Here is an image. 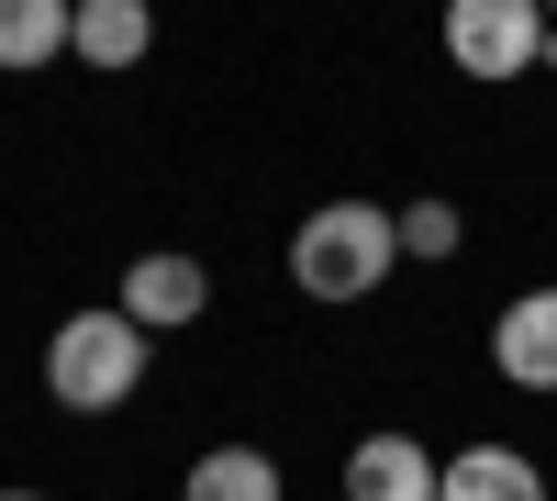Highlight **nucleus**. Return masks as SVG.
Instances as JSON below:
<instances>
[{
    "mask_svg": "<svg viewBox=\"0 0 557 501\" xmlns=\"http://www.w3.org/2000/svg\"><path fill=\"white\" fill-rule=\"evenodd\" d=\"M401 267V212L391 201H312L301 235H290V290L301 301H368Z\"/></svg>",
    "mask_w": 557,
    "mask_h": 501,
    "instance_id": "1",
    "label": "nucleus"
},
{
    "mask_svg": "<svg viewBox=\"0 0 557 501\" xmlns=\"http://www.w3.org/2000/svg\"><path fill=\"white\" fill-rule=\"evenodd\" d=\"M157 368V335L134 324L123 301H89L67 312L57 335H45V390H57V413H123L134 390Z\"/></svg>",
    "mask_w": 557,
    "mask_h": 501,
    "instance_id": "2",
    "label": "nucleus"
},
{
    "mask_svg": "<svg viewBox=\"0 0 557 501\" xmlns=\"http://www.w3.org/2000/svg\"><path fill=\"white\" fill-rule=\"evenodd\" d=\"M446 57H457V78H535L546 67V12L535 0H446Z\"/></svg>",
    "mask_w": 557,
    "mask_h": 501,
    "instance_id": "3",
    "label": "nucleus"
},
{
    "mask_svg": "<svg viewBox=\"0 0 557 501\" xmlns=\"http://www.w3.org/2000/svg\"><path fill=\"white\" fill-rule=\"evenodd\" d=\"M112 301H123L146 335H178V324H201V312H212V267H201V256H178V246H146V256L123 267V290H112Z\"/></svg>",
    "mask_w": 557,
    "mask_h": 501,
    "instance_id": "4",
    "label": "nucleus"
},
{
    "mask_svg": "<svg viewBox=\"0 0 557 501\" xmlns=\"http://www.w3.org/2000/svg\"><path fill=\"white\" fill-rule=\"evenodd\" d=\"M435 479H446V458H435L424 435H357L335 501H435Z\"/></svg>",
    "mask_w": 557,
    "mask_h": 501,
    "instance_id": "5",
    "label": "nucleus"
},
{
    "mask_svg": "<svg viewBox=\"0 0 557 501\" xmlns=\"http://www.w3.org/2000/svg\"><path fill=\"white\" fill-rule=\"evenodd\" d=\"M491 368L513 390H557V290H513L491 324Z\"/></svg>",
    "mask_w": 557,
    "mask_h": 501,
    "instance_id": "6",
    "label": "nucleus"
},
{
    "mask_svg": "<svg viewBox=\"0 0 557 501\" xmlns=\"http://www.w3.org/2000/svg\"><path fill=\"white\" fill-rule=\"evenodd\" d=\"M146 45H157V12H146V0H78V23H67V57L101 67V78H123Z\"/></svg>",
    "mask_w": 557,
    "mask_h": 501,
    "instance_id": "7",
    "label": "nucleus"
},
{
    "mask_svg": "<svg viewBox=\"0 0 557 501\" xmlns=\"http://www.w3.org/2000/svg\"><path fill=\"white\" fill-rule=\"evenodd\" d=\"M435 501H546V479H535L524 446H457L446 479H435Z\"/></svg>",
    "mask_w": 557,
    "mask_h": 501,
    "instance_id": "8",
    "label": "nucleus"
},
{
    "mask_svg": "<svg viewBox=\"0 0 557 501\" xmlns=\"http://www.w3.org/2000/svg\"><path fill=\"white\" fill-rule=\"evenodd\" d=\"M67 23H78V0H0V78L57 67L67 57Z\"/></svg>",
    "mask_w": 557,
    "mask_h": 501,
    "instance_id": "9",
    "label": "nucleus"
},
{
    "mask_svg": "<svg viewBox=\"0 0 557 501\" xmlns=\"http://www.w3.org/2000/svg\"><path fill=\"white\" fill-rule=\"evenodd\" d=\"M178 501H278V458L268 446H201Z\"/></svg>",
    "mask_w": 557,
    "mask_h": 501,
    "instance_id": "10",
    "label": "nucleus"
},
{
    "mask_svg": "<svg viewBox=\"0 0 557 501\" xmlns=\"http://www.w3.org/2000/svg\"><path fill=\"white\" fill-rule=\"evenodd\" d=\"M457 246H469V223H457V201H401V256H457Z\"/></svg>",
    "mask_w": 557,
    "mask_h": 501,
    "instance_id": "11",
    "label": "nucleus"
},
{
    "mask_svg": "<svg viewBox=\"0 0 557 501\" xmlns=\"http://www.w3.org/2000/svg\"><path fill=\"white\" fill-rule=\"evenodd\" d=\"M0 501H57V490H0Z\"/></svg>",
    "mask_w": 557,
    "mask_h": 501,
    "instance_id": "12",
    "label": "nucleus"
},
{
    "mask_svg": "<svg viewBox=\"0 0 557 501\" xmlns=\"http://www.w3.org/2000/svg\"><path fill=\"white\" fill-rule=\"evenodd\" d=\"M535 12H546V23H557V0H535Z\"/></svg>",
    "mask_w": 557,
    "mask_h": 501,
    "instance_id": "13",
    "label": "nucleus"
}]
</instances>
